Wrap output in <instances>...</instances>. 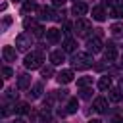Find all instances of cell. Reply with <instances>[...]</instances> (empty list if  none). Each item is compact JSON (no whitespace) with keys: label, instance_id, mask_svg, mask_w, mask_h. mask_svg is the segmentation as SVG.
Wrapping results in <instances>:
<instances>
[{"label":"cell","instance_id":"43","mask_svg":"<svg viewBox=\"0 0 123 123\" xmlns=\"http://www.w3.org/2000/svg\"><path fill=\"white\" fill-rule=\"evenodd\" d=\"M75 2H77V0H75Z\"/></svg>","mask_w":123,"mask_h":123},{"label":"cell","instance_id":"2","mask_svg":"<svg viewBox=\"0 0 123 123\" xmlns=\"http://www.w3.org/2000/svg\"><path fill=\"white\" fill-rule=\"evenodd\" d=\"M42 60H44V54L38 50V52H31V54H27L25 56V60H23V65L27 67V69H40L42 67Z\"/></svg>","mask_w":123,"mask_h":123},{"label":"cell","instance_id":"38","mask_svg":"<svg viewBox=\"0 0 123 123\" xmlns=\"http://www.w3.org/2000/svg\"><path fill=\"white\" fill-rule=\"evenodd\" d=\"M88 123H102V121H100V119H90Z\"/></svg>","mask_w":123,"mask_h":123},{"label":"cell","instance_id":"25","mask_svg":"<svg viewBox=\"0 0 123 123\" xmlns=\"http://www.w3.org/2000/svg\"><path fill=\"white\" fill-rule=\"evenodd\" d=\"M40 75L46 77V79L52 77V75H54V67H52V65H44V67H40Z\"/></svg>","mask_w":123,"mask_h":123},{"label":"cell","instance_id":"41","mask_svg":"<svg viewBox=\"0 0 123 123\" xmlns=\"http://www.w3.org/2000/svg\"><path fill=\"white\" fill-rule=\"evenodd\" d=\"M121 8H123V4H121Z\"/></svg>","mask_w":123,"mask_h":123},{"label":"cell","instance_id":"27","mask_svg":"<svg viewBox=\"0 0 123 123\" xmlns=\"http://www.w3.org/2000/svg\"><path fill=\"white\" fill-rule=\"evenodd\" d=\"M10 25H12V17H10V15H4V17H2V29L6 31Z\"/></svg>","mask_w":123,"mask_h":123},{"label":"cell","instance_id":"35","mask_svg":"<svg viewBox=\"0 0 123 123\" xmlns=\"http://www.w3.org/2000/svg\"><path fill=\"white\" fill-rule=\"evenodd\" d=\"M63 33H65V35H69V33H71V25H69V23H65V25H63Z\"/></svg>","mask_w":123,"mask_h":123},{"label":"cell","instance_id":"20","mask_svg":"<svg viewBox=\"0 0 123 123\" xmlns=\"http://www.w3.org/2000/svg\"><path fill=\"white\" fill-rule=\"evenodd\" d=\"M38 13H40V15H38L40 19H52V17H54V12H52L50 8H46V6L38 8Z\"/></svg>","mask_w":123,"mask_h":123},{"label":"cell","instance_id":"30","mask_svg":"<svg viewBox=\"0 0 123 123\" xmlns=\"http://www.w3.org/2000/svg\"><path fill=\"white\" fill-rule=\"evenodd\" d=\"M33 35H35V37H42V35H44V29H42L40 25H37V27L33 29Z\"/></svg>","mask_w":123,"mask_h":123},{"label":"cell","instance_id":"11","mask_svg":"<svg viewBox=\"0 0 123 123\" xmlns=\"http://www.w3.org/2000/svg\"><path fill=\"white\" fill-rule=\"evenodd\" d=\"M2 58H4V62H13L15 60V48L13 46H4L2 48Z\"/></svg>","mask_w":123,"mask_h":123},{"label":"cell","instance_id":"10","mask_svg":"<svg viewBox=\"0 0 123 123\" xmlns=\"http://www.w3.org/2000/svg\"><path fill=\"white\" fill-rule=\"evenodd\" d=\"M63 60H65V50H54V52L50 54V62H52V65H60Z\"/></svg>","mask_w":123,"mask_h":123},{"label":"cell","instance_id":"28","mask_svg":"<svg viewBox=\"0 0 123 123\" xmlns=\"http://www.w3.org/2000/svg\"><path fill=\"white\" fill-rule=\"evenodd\" d=\"M23 27H25V29H29V27L35 29V27H37V21H35V19H25V21H23Z\"/></svg>","mask_w":123,"mask_h":123},{"label":"cell","instance_id":"33","mask_svg":"<svg viewBox=\"0 0 123 123\" xmlns=\"http://www.w3.org/2000/svg\"><path fill=\"white\" fill-rule=\"evenodd\" d=\"M67 0H52V6H56V8H60V6H63Z\"/></svg>","mask_w":123,"mask_h":123},{"label":"cell","instance_id":"4","mask_svg":"<svg viewBox=\"0 0 123 123\" xmlns=\"http://www.w3.org/2000/svg\"><path fill=\"white\" fill-rule=\"evenodd\" d=\"M73 27H75V33H77V35H86V33L92 29V23H90L88 19H85V17H79Z\"/></svg>","mask_w":123,"mask_h":123},{"label":"cell","instance_id":"31","mask_svg":"<svg viewBox=\"0 0 123 123\" xmlns=\"http://www.w3.org/2000/svg\"><path fill=\"white\" fill-rule=\"evenodd\" d=\"M56 98H67V90L65 88H62V90H56V94H54Z\"/></svg>","mask_w":123,"mask_h":123},{"label":"cell","instance_id":"22","mask_svg":"<svg viewBox=\"0 0 123 123\" xmlns=\"http://www.w3.org/2000/svg\"><path fill=\"white\" fill-rule=\"evenodd\" d=\"M31 98H40L42 96V85L40 83H37V85H33V88H31Z\"/></svg>","mask_w":123,"mask_h":123},{"label":"cell","instance_id":"14","mask_svg":"<svg viewBox=\"0 0 123 123\" xmlns=\"http://www.w3.org/2000/svg\"><path fill=\"white\" fill-rule=\"evenodd\" d=\"M108 98H110L111 102H121V98H123L121 88H110V90H108Z\"/></svg>","mask_w":123,"mask_h":123},{"label":"cell","instance_id":"29","mask_svg":"<svg viewBox=\"0 0 123 123\" xmlns=\"http://www.w3.org/2000/svg\"><path fill=\"white\" fill-rule=\"evenodd\" d=\"M90 96H92V90H90V88H86V86H85V88H83V90H81V98H85V100H88V98H90Z\"/></svg>","mask_w":123,"mask_h":123},{"label":"cell","instance_id":"7","mask_svg":"<svg viewBox=\"0 0 123 123\" xmlns=\"http://www.w3.org/2000/svg\"><path fill=\"white\" fill-rule=\"evenodd\" d=\"M56 79H58V83H60V85H67V83H71V81H73V71H71V69H62V71L58 73V77H56Z\"/></svg>","mask_w":123,"mask_h":123},{"label":"cell","instance_id":"24","mask_svg":"<svg viewBox=\"0 0 123 123\" xmlns=\"http://www.w3.org/2000/svg\"><path fill=\"white\" fill-rule=\"evenodd\" d=\"M15 113H19V115L29 113V104H27V102H19V104H15Z\"/></svg>","mask_w":123,"mask_h":123},{"label":"cell","instance_id":"37","mask_svg":"<svg viewBox=\"0 0 123 123\" xmlns=\"http://www.w3.org/2000/svg\"><path fill=\"white\" fill-rule=\"evenodd\" d=\"M119 88H121V90H123V75H121V77H119Z\"/></svg>","mask_w":123,"mask_h":123},{"label":"cell","instance_id":"8","mask_svg":"<svg viewBox=\"0 0 123 123\" xmlns=\"http://www.w3.org/2000/svg\"><path fill=\"white\" fill-rule=\"evenodd\" d=\"M92 108H94L98 113H104V111L108 110V100H106L104 96H98V98H94V102H92Z\"/></svg>","mask_w":123,"mask_h":123},{"label":"cell","instance_id":"13","mask_svg":"<svg viewBox=\"0 0 123 123\" xmlns=\"http://www.w3.org/2000/svg\"><path fill=\"white\" fill-rule=\"evenodd\" d=\"M92 19H94V21H104V19H106V12H104L102 6L92 8Z\"/></svg>","mask_w":123,"mask_h":123},{"label":"cell","instance_id":"1","mask_svg":"<svg viewBox=\"0 0 123 123\" xmlns=\"http://www.w3.org/2000/svg\"><path fill=\"white\" fill-rule=\"evenodd\" d=\"M71 65L73 69H88L94 65V60H92V54L90 52H77L71 60Z\"/></svg>","mask_w":123,"mask_h":123},{"label":"cell","instance_id":"23","mask_svg":"<svg viewBox=\"0 0 123 123\" xmlns=\"http://www.w3.org/2000/svg\"><path fill=\"white\" fill-rule=\"evenodd\" d=\"M79 110V100L77 98H69V102H67V113H75Z\"/></svg>","mask_w":123,"mask_h":123},{"label":"cell","instance_id":"16","mask_svg":"<svg viewBox=\"0 0 123 123\" xmlns=\"http://www.w3.org/2000/svg\"><path fill=\"white\" fill-rule=\"evenodd\" d=\"M60 35H62V31H58L56 27H52V29L46 31V38H48L50 42H58V40H60Z\"/></svg>","mask_w":123,"mask_h":123},{"label":"cell","instance_id":"6","mask_svg":"<svg viewBox=\"0 0 123 123\" xmlns=\"http://www.w3.org/2000/svg\"><path fill=\"white\" fill-rule=\"evenodd\" d=\"M104 58H106V62H115V60H117V48H115L113 42H108V44H106V48H104Z\"/></svg>","mask_w":123,"mask_h":123},{"label":"cell","instance_id":"36","mask_svg":"<svg viewBox=\"0 0 123 123\" xmlns=\"http://www.w3.org/2000/svg\"><path fill=\"white\" fill-rule=\"evenodd\" d=\"M13 123H25V119H21V117H17V119H13Z\"/></svg>","mask_w":123,"mask_h":123},{"label":"cell","instance_id":"19","mask_svg":"<svg viewBox=\"0 0 123 123\" xmlns=\"http://www.w3.org/2000/svg\"><path fill=\"white\" fill-rule=\"evenodd\" d=\"M108 15L113 17V19H119V17H123V8H121V6H110Z\"/></svg>","mask_w":123,"mask_h":123},{"label":"cell","instance_id":"9","mask_svg":"<svg viewBox=\"0 0 123 123\" xmlns=\"http://www.w3.org/2000/svg\"><path fill=\"white\" fill-rule=\"evenodd\" d=\"M86 12H88V6H86L85 2H75L73 8H71V13H73V15H79V17H83Z\"/></svg>","mask_w":123,"mask_h":123},{"label":"cell","instance_id":"39","mask_svg":"<svg viewBox=\"0 0 123 123\" xmlns=\"http://www.w3.org/2000/svg\"><path fill=\"white\" fill-rule=\"evenodd\" d=\"M121 67H123V58H121Z\"/></svg>","mask_w":123,"mask_h":123},{"label":"cell","instance_id":"40","mask_svg":"<svg viewBox=\"0 0 123 123\" xmlns=\"http://www.w3.org/2000/svg\"><path fill=\"white\" fill-rule=\"evenodd\" d=\"M115 2H123V0H115Z\"/></svg>","mask_w":123,"mask_h":123},{"label":"cell","instance_id":"42","mask_svg":"<svg viewBox=\"0 0 123 123\" xmlns=\"http://www.w3.org/2000/svg\"><path fill=\"white\" fill-rule=\"evenodd\" d=\"M15 2H19V0H15Z\"/></svg>","mask_w":123,"mask_h":123},{"label":"cell","instance_id":"32","mask_svg":"<svg viewBox=\"0 0 123 123\" xmlns=\"http://www.w3.org/2000/svg\"><path fill=\"white\" fill-rule=\"evenodd\" d=\"M2 73H4V77H6V79H10V77L13 75V71H12L10 67H4V69H2Z\"/></svg>","mask_w":123,"mask_h":123},{"label":"cell","instance_id":"34","mask_svg":"<svg viewBox=\"0 0 123 123\" xmlns=\"http://www.w3.org/2000/svg\"><path fill=\"white\" fill-rule=\"evenodd\" d=\"M111 123H123V115H115V117L111 119Z\"/></svg>","mask_w":123,"mask_h":123},{"label":"cell","instance_id":"15","mask_svg":"<svg viewBox=\"0 0 123 123\" xmlns=\"http://www.w3.org/2000/svg\"><path fill=\"white\" fill-rule=\"evenodd\" d=\"M35 10H38V6H37L35 0H25L23 6H21V12L23 13H29V12H35Z\"/></svg>","mask_w":123,"mask_h":123},{"label":"cell","instance_id":"26","mask_svg":"<svg viewBox=\"0 0 123 123\" xmlns=\"http://www.w3.org/2000/svg\"><path fill=\"white\" fill-rule=\"evenodd\" d=\"M88 85H92V77H81V79H77V86L85 88V86H88Z\"/></svg>","mask_w":123,"mask_h":123},{"label":"cell","instance_id":"3","mask_svg":"<svg viewBox=\"0 0 123 123\" xmlns=\"http://www.w3.org/2000/svg\"><path fill=\"white\" fill-rule=\"evenodd\" d=\"M33 37H35V35H31V33H21V35H17V38H15L17 50L27 52V50L33 46Z\"/></svg>","mask_w":123,"mask_h":123},{"label":"cell","instance_id":"17","mask_svg":"<svg viewBox=\"0 0 123 123\" xmlns=\"http://www.w3.org/2000/svg\"><path fill=\"white\" fill-rule=\"evenodd\" d=\"M17 86H19V88H29V86H31V77H29L27 73L19 75V77H17Z\"/></svg>","mask_w":123,"mask_h":123},{"label":"cell","instance_id":"21","mask_svg":"<svg viewBox=\"0 0 123 123\" xmlns=\"http://www.w3.org/2000/svg\"><path fill=\"white\" fill-rule=\"evenodd\" d=\"M75 46H77V42H75L71 37H67L65 42H63V50H65V52H75Z\"/></svg>","mask_w":123,"mask_h":123},{"label":"cell","instance_id":"5","mask_svg":"<svg viewBox=\"0 0 123 123\" xmlns=\"http://www.w3.org/2000/svg\"><path fill=\"white\" fill-rule=\"evenodd\" d=\"M102 50H104V44H102L100 37H92V38L86 40V52H90V54H98V52H102Z\"/></svg>","mask_w":123,"mask_h":123},{"label":"cell","instance_id":"12","mask_svg":"<svg viewBox=\"0 0 123 123\" xmlns=\"http://www.w3.org/2000/svg\"><path fill=\"white\" fill-rule=\"evenodd\" d=\"M110 33H111V37L113 38H123V23H113L111 27H110Z\"/></svg>","mask_w":123,"mask_h":123},{"label":"cell","instance_id":"18","mask_svg":"<svg viewBox=\"0 0 123 123\" xmlns=\"http://www.w3.org/2000/svg\"><path fill=\"white\" fill-rule=\"evenodd\" d=\"M98 88H100V90H110V88H111V79H110L108 75L100 77V81H98Z\"/></svg>","mask_w":123,"mask_h":123}]
</instances>
